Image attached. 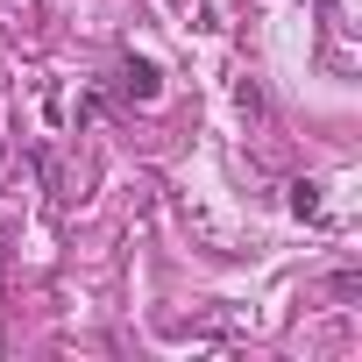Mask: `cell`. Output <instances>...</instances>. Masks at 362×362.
I'll return each mask as SVG.
<instances>
[{"label": "cell", "instance_id": "cell-2", "mask_svg": "<svg viewBox=\"0 0 362 362\" xmlns=\"http://www.w3.org/2000/svg\"><path fill=\"white\" fill-rule=\"evenodd\" d=\"M291 214L298 221H320V185H291Z\"/></svg>", "mask_w": 362, "mask_h": 362}, {"label": "cell", "instance_id": "cell-1", "mask_svg": "<svg viewBox=\"0 0 362 362\" xmlns=\"http://www.w3.org/2000/svg\"><path fill=\"white\" fill-rule=\"evenodd\" d=\"M121 78H128V93H135V100H156V64L128 57V71H121Z\"/></svg>", "mask_w": 362, "mask_h": 362}]
</instances>
